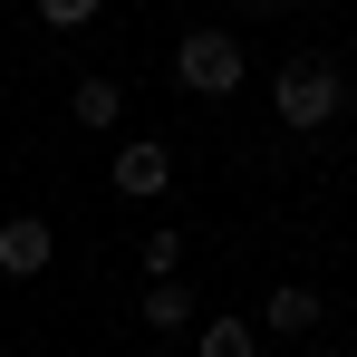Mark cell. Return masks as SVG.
<instances>
[{
	"instance_id": "6da1fadb",
	"label": "cell",
	"mask_w": 357,
	"mask_h": 357,
	"mask_svg": "<svg viewBox=\"0 0 357 357\" xmlns=\"http://www.w3.org/2000/svg\"><path fill=\"white\" fill-rule=\"evenodd\" d=\"M271 107H280V126H299V135H309V126H338L348 116V77L328 59H290L271 77Z\"/></svg>"
},
{
	"instance_id": "7a4b0ae2",
	"label": "cell",
	"mask_w": 357,
	"mask_h": 357,
	"mask_svg": "<svg viewBox=\"0 0 357 357\" xmlns=\"http://www.w3.org/2000/svg\"><path fill=\"white\" fill-rule=\"evenodd\" d=\"M174 77L193 87V97H232L241 87V39L232 29H183L174 39Z\"/></svg>"
},
{
	"instance_id": "3957f363",
	"label": "cell",
	"mask_w": 357,
	"mask_h": 357,
	"mask_svg": "<svg viewBox=\"0 0 357 357\" xmlns=\"http://www.w3.org/2000/svg\"><path fill=\"white\" fill-rule=\"evenodd\" d=\"M49 251H59V241H49L39 213H10V222H0V271H10V280H39V271H49Z\"/></svg>"
},
{
	"instance_id": "277c9868",
	"label": "cell",
	"mask_w": 357,
	"mask_h": 357,
	"mask_svg": "<svg viewBox=\"0 0 357 357\" xmlns=\"http://www.w3.org/2000/svg\"><path fill=\"white\" fill-rule=\"evenodd\" d=\"M165 183H174V155H165L155 135H145V145H126V155H116V193H135V203H155Z\"/></svg>"
},
{
	"instance_id": "5b68a950",
	"label": "cell",
	"mask_w": 357,
	"mask_h": 357,
	"mask_svg": "<svg viewBox=\"0 0 357 357\" xmlns=\"http://www.w3.org/2000/svg\"><path fill=\"white\" fill-rule=\"evenodd\" d=\"M68 116L87 126V135H107V126L126 116V87H116V77H77V97H68Z\"/></svg>"
},
{
	"instance_id": "8992f818",
	"label": "cell",
	"mask_w": 357,
	"mask_h": 357,
	"mask_svg": "<svg viewBox=\"0 0 357 357\" xmlns=\"http://www.w3.org/2000/svg\"><path fill=\"white\" fill-rule=\"evenodd\" d=\"M261 328H271V338H299V328H319V290H271Z\"/></svg>"
},
{
	"instance_id": "52a82bcc",
	"label": "cell",
	"mask_w": 357,
	"mask_h": 357,
	"mask_svg": "<svg viewBox=\"0 0 357 357\" xmlns=\"http://www.w3.org/2000/svg\"><path fill=\"white\" fill-rule=\"evenodd\" d=\"M193 348H203V357H261V338H251V319H203Z\"/></svg>"
},
{
	"instance_id": "ba28073f",
	"label": "cell",
	"mask_w": 357,
	"mask_h": 357,
	"mask_svg": "<svg viewBox=\"0 0 357 357\" xmlns=\"http://www.w3.org/2000/svg\"><path fill=\"white\" fill-rule=\"evenodd\" d=\"M145 328H193V290L183 280H155L145 290Z\"/></svg>"
},
{
	"instance_id": "9c48e42d",
	"label": "cell",
	"mask_w": 357,
	"mask_h": 357,
	"mask_svg": "<svg viewBox=\"0 0 357 357\" xmlns=\"http://www.w3.org/2000/svg\"><path fill=\"white\" fill-rule=\"evenodd\" d=\"M39 20H49V29H87V20H97V0H39Z\"/></svg>"
},
{
	"instance_id": "30bf717a",
	"label": "cell",
	"mask_w": 357,
	"mask_h": 357,
	"mask_svg": "<svg viewBox=\"0 0 357 357\" xmlns=\"http://www.w3.org/2000/svg\"><path fill=\"white\" fill-rule=\"evenodd\" d=\"M174 261H183V241H174V232H155V241H145V271H155V280H183Z\"/></svg>"
},
{
	"instance_id": "8fae6325",
	"label": "cell",
	"mask_w": 357,
	"mask_h": 357,
	"mask_svg": "<svg viewBox=\"0 0 357 357\" xmlns=\"http://www.w3.org/2000/svg\"><path fill=\"white\" fill-rule=\"evenodd\" d=\"M251 10H261V20H280V10H299V0H251Z\"/></svg>"
}]
</instances>
